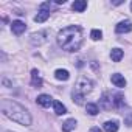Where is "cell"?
Returning a JSON list of instances; mask_svg holds the SVG:
<instances>
[{
    "instance_id": "9",
    "label": "cell",
    "mask_w": 132,
    "mask_h": 132,
    "mask_svg": "<svg viewBox=\"0 0 132 132\" xmlns=\"http://www.w3.org/2000/svg\"><path fill=\"white\" fill-rule=\"evenodd\" d=\"M53 103H54V101L51 100L50 95H39V96H37V104L42 106V107H50Z\"/></svg>"
},
{
    "instance_id": "15",
    "label": "cell",
    "mask_w": 132,
    "mask_h": 132,
    "mask_svg": "<svg viewBox=\"0 0 132 132\" xmlns=\"http://www.w3.org/2000/svg\"><path fill=\"white\" fill-rule=\"evenodd\" d=\"M104 130H106V132H117V130H118V121H115V120L106 121V123H104Z\"/></svg>"
},
{
    "instance_id": "17",
    "label": "cell",
    "mask_w": 132,
    "mask_h": 132,
    "mask_svg": "<svg viewBox=\"0 0 132 132\" xmlns=\"http://www.w3.org/2000/svg\"><path fill=\"white\" fill-rule=\"evenodd\" d=\"M123 50L121 48H113L112 51H110V57H112V61L113 62H120L121 61V57H123Z\"/></svg>"
},
{
    "instance_id": "12",
    "label": "cell",
    "mask_w": 132,
    "mask_h": 132,
    "mask_svg": "<svg viewBox=\"0 0 132 132\" xmlns=\"http://www.w3.org/2000/svg\"><path fill=\"white\" fill-rule=\"evenodd\" d=\"M31 84H33L34 87H40V86H42V79H40L39 72H37L36 69L31 70Z\"/></svg>"
},
{
    "instance_id": "2",
    "label": "cell",
    "mask_w": 132,
    "mask_h": 132,
    "mask_svg": "<svg viewBox=\"0 0 132 132\" xmlns=\"http://www.w3.org/2000/svg\"><path fill=\"white\" fill-rule=\"evenodd\" d=\"M0 109L2 113L8 118H11L13 121L22 124V126H30L31 124V115L30 112L19 103L13 101V100H2L0 101Z\"/></svg>"
},
{
    "instance_id": "24",
    "label": "cell",
    "mask_w": 132,
    "mask_h": 132,
    "mask_svg": "<svg viewBox=\"0 0 132 132\" xmlns=\"http://www.w3.org/2000/svg\"><path fill=\"white\" fill-rule=\"evenodd\" d=\"M5 132H11V130H5Z\"/></svg>"
},
{
    "instance_id": "21",
    "label": "cell",
    "mask_w": 132,
    "mask_h": 132,
    "mask_svg": "<svg viewBox=\"0 0 132 132\" xmlns=\"http://www.w3.org/2000/svg\"><path fill=\"white\" fill-rule=\"evenodd\" d=\"M72 98H73V101H76V104H82V100H84V96H82V95H79V93L73 92V93H72Z\"/></svg>"
},
{
    "instance_id": "4",
    "label": "cell",
    "mask_w": 132,
    "mask_h": 132,
    "mask_svg": "<svg viewBox=\"0 0 132 132\" xmlns=\"http://www.w3.org/2000/svg\"><path fill=\"white\" fill-rule=\"evenodd\" d=\"M48 17H50V2L40 3V6H39V13H37L36 17H34V22L42 23V22H45Z\"/></svg>"
},
{
    "instance_id": "18",
    "label": "cell",
    "mask_w": 132,
    "mask_h": 132,
    "mask_svg": "<svg viewBox=\"0 0 132 132\" xmlns=\"http://www.w3.org/2000/svg\"><path fill=\"white\" fill-rule=\"evenodd\" d=\"M123 104H124L123 95L121 93H115L113 95V107H123Z\"/></svg>"
},
{
    "instance_id": "1",
    "label": "cell",
    "mask_w": 132,
    "mask_h": 132,
    "mask_svg": "<svg viewBox=\"0 0 132 132\" xmlns=\"http://www.w3.org/2000/svg\"><path fill=\"white\" fill-rule=\"evenodd\" d=\"M57 44L65 51H78L82 45V30L78 25L65 27L57 34Z\"/></svg>"
},
{
    "instance_id": "7",
    "label": "cell",
    "mask_w": 132,
    "mask_h": 132,
    "mask_svg": "<svg viewBox=\"0 0 132 132\" xmlns=\"http://www.w3.org/2000/svg\"><path fill=\"white\" fill-rule=\"evenodd\" d=\"M100 103H101V107H103V109L110 110V109L113 107V95H110V93H104Z\"/></svg>"
},
{
    "instance_id": "23",
    "label": "cell",
    "mask_w": 132,
    "mask_h": 132,
    "mask_svg": "<svg viewBox=\"0 0 132 132\" xmlns=\"http://www.w3.org/2000/svg\"><path fill=\"white\" fill-rule=\"evenodd\" d=\"M130 11H132V3H130Z\"/></svg>"
},
{
    "instance_id": "5",
    "label": "cell",
    "mask_w": 132,
    "mask_h": 132,
    "mask_svg": "<svg viewBox=\"0 0 132 132\" xmlns=\"http://www.w3.org/2000/svg\"><path fill=\"white\" fill-rule=\"evenodd\" d=\"M47 33L45 31H39V33H33L31 34V37H30V42L33 44V45H42L45 40H47Z\"/></svg>"
},
{
    "instance_id": "13",
    "label": "cell",
    "mask_w": 132,
    "mask_h": 132,
    "mask_svg": "<svg viewBox=\"0 0 132 132\" xmlns=\"http://www.w3.org/2000/svg\"><path fill=\"white\" fill-rule=\"evenodd\" d=\"M76 127V120L75 118H70V120H67L64 124H62V130L64 132H70V130H73Z\"/></svg>"
},
{
    "instance_id": "22",
    "label": "cell",
    "mask_w": 132,
    "mask_h": 132,
    "mask_svg": "<svg viewBox=\"0 0 132 132\" xmlns=\"http://www.w3.org/2000/svg\"><path fill=\"white\" fill-rule=\"evenodd\" d=\"M90 132H101V129H100V127H92Z\"/></svg>"
},
{
    "instance_id": "20",
    "label": "cell",
    "mask_w": 132,
    "mask_h": 132,
    "mask_svg": "<svg viewBox=\"0 0 132 132\" xmlns=\"http://www.w3.org/2000/svg\"><path fill=\"white\" fill-rule=\"evenodd\" d=\"M101 36H103L101 30H92V33H90V37H92L93 40H98V39H101Z\"/></svg>"
},
{
    "instance_id": "3",
    "label": "cell",
    "mask_w": 132,
    "mask_h": 132,
    "mask_svg": "<svg viewBox=\"0 0 132 132\" xmlns=\"http://www.w3.org/2000/svg\"><path fill=\"white\" fill-rule=\"evenodd\" d=\"M92 87H93V82L87 76H79L76 81V86H75V92L84 96L86 93H89L92 90Z\"/></svg>"
},
{
    "instance_id": "10",
    "label": "cell",
    "mask_w": 132,
    "mask_h": 132,
    "mask_svg": "<svg viewBox=\"0 0 132 132\" xmlns=\"http://www.w3.org/2000/svg\"><path fill=\"white\" fill-rule=\"evenodd\" d=\"M110 79H112V82H113V84H115L117 87H120V89L126 86V79H124V78H123V76H121L120 73H113Z\"/></svg>"
},
{
    "instance_id": "16",
    "label": "cell",
    "mask_w": 132,
    "mask_h": 132,
    "mask_svg": "<svg viewBox=\"0 0 132 132\" xmlns=\"http://www.w3.org/2000/svg\"><path fill=\"white\" fill-rule=\"evenodd\" d=\"M54 76H56V79H59V81H67V79L70 78V73H69L67 70L59 69V70L54 72Z\"/></svg>"
},
{
    "instance_id": "6",
    "label": "cell",
    "mask_w": 132,
    "mask_h": 132,
    "mask_svg": "<svg viewBox=\"0 0 132 132\" xmlns=\"http://www.w3.org/2000/svg\"><path fill=\"white\" fill-rule=\"evenodd\" d=\"M132 30V22L130 20H121L117 27H115V31L118 34H123V33H129Z\"/></svg>"
},
{
    "instance_id": "19",
    "label": "cell",
    "mask_w": 132,
    "mask_h": 132,
    "mask_svg": "<svg viewBox=\"0 0 132 132\" xmlns=\"http://www.w3.org/2000/svg\"><path fill=\"white\" fill-rule=\"evenodd\" d=\"M86 110H87L89 115H96V113H98V106L93 104V103H89V104L86 106Z\"/></svg>"
},
{
    "instance_id": "14",
    "label": "cell",
    "mask_w": 132,
    "mask_h": 132,
    "mask_svg": "<svg viewBox=\"0 0 132 132\" xmlns=\"http://www.w3.org/2000/svg\"><path fill=\"white\" fill-rule=\"evenodd\" d=\"M72 8H73L76 13H82V11L87 8V2H86V0H76V2L72 5Z\"/></svg>"
},
{
    "instance_id": "11",
    "label": "cell",
    "mask_w": 132,
    "mask_h": 132,
    "mask_svg": "<svg viewBox=\"0 0 132 132\" xmlns=\"http://www.w3.org/2000/svg\"><path fill=\"white\" fill-rule=\"evenodd\" d=\"M53 109H54V113H56V115H64V113H67V107H65L61 101H54V103H53Z\"/></svg>"
},
{
    "instance_id": "8",
    "label": "cell",
    "mask_w": 132,
    "mask_h": 132,
    "mask_svg": "<svg viewBox=\"0 0 132 132\" xmlns=\"http://www.w3.org/2000/svg\"><path fill=\"white\" fill-rule=\"evenodd\" d=\"M11 28H13V31H14L16 34H22V33L27 30V25H25L22 20H13Z\"/></svg>"
}]
</instances>
